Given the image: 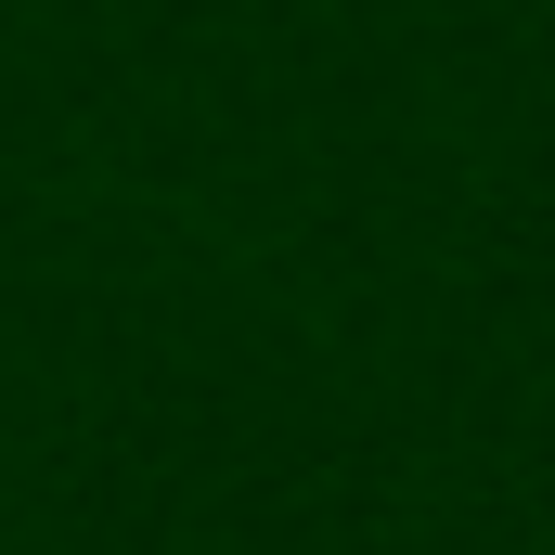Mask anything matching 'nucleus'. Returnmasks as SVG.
Listing matches in <instances>:
<instances>
[]
</instances>
